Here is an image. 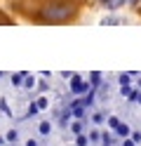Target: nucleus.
I'll return each mask as SVG.
<instances>
[{
  "instance_id": "nucleus-1",
  "label": "nucleus",
  "mask_w": 141,
  "mask_h": 146,
  "mask_svg": "<svg viewBox=\"0 0 141 146\" xmlns=\"http://www.w3.org/2000/svg\"><path fill=\"white\" fill-rule=\"evenodd\" d=\"M78 14V5L71 0H52L40 7V21L45 24H66Z\"/></svg>"
},
{
  "instance_id": "nucleus-2",
  "label": "nucleus",
  "mask_w": 141,
  "mask_h": 146,
  "mask_svg": "<svg viewBox=\"0 0 141 146\" xmlns=\"http://www.w3.org/2000/svg\"><path fill=\"white\" fill-rule=\"evenodd\" d=\"M68 87H71V94H75V97H82V94H87L89 90H92V85H89L82 76H78V73H73Z\"/></svg>"
},
{
  "instance_id": "nucleus-3",
  "label": "nucleus",
  "mask_w": 141,
  "mask_h": 146,
  "mask_svg": "<svg viewBox=\"0 0 141 146\" xmlns=\"http://www.w3.org/2000/svg\"><path fill=\"white\" fill-rule=\"evenodd\" d=\"M99 3H101L103 7H108V10H120L127 0H99Z\"/></svg>"
},
{
  "instance_id": "nucleus-4",
  "label": "nucleus",
  "mask_w": 141,
  "mask_h": 146,
  "mask_svg": "<svg viewBox=\"0 0 141 146\" xmlns=\"http://www.w3.org/2000/svg\"><path fill=\"white\" fill-rule=\"evenodd\" d=\"M129 134H132V130H129V125H125V123H120V125L115 127V137H122V139H127Z\"/></svg>"
},
{
  "instance_id": "nucleus-5",
  "label": "nucleus",
  "mask_w": 141,
  "mask_h": 146,
  "mask_svg": "<svg viewBox=\"0 0 141 146\" xmlns=\"http://www.w3.org/2000/svg\"><path fill=\"white\" fill-rule=\"evenodd\" d=\"M38 130H40V134H42V137H47V134L52 132V123H50V120H42L40 125H38Z\"/></svg>"
},
{
  "instance_id": "nucleus-6",
  "label": "nucleus",
  "mask_w": 141,
  "mask_h": 146,
  "mask_svg": "<svg viewBox=\"0 0 141 146\" xmlns=\"http://www.w3.org/2000/svg\"><path fill=\"white\" fill-rule=\"evenodd\" d=\"M113 141H115V134H108V132L101 134V146H113Z\"/></svg>"
},
{
  "instance_id": "nucleus-7",
  "label": "nucleus",
  "mask_w": 141,
  "mask_h": 146,
  "mask_svg": "<svg viewBox=\"0 0 141 146\" xmlns=\"http://www.w3.org/2000/svg\"><path fill=\"white\" fill-rule=\"evenodd\" d=\"M82 130H85V125H82V120H75V123H71V132L78 137V134H82Z\"/></svg>"
},
{
  "instance_id": "nucleus-8",
  "label": "nucleus",
  "mask_w": 141,
  "mask_h": 146,
  "mask_svg": "<svg viewBox=\"0 0 141 146\" xmlns=\"http://www.w3.org/2000/svg\"><path fill=\"white\" fill-rule=\"evenodd\" d=\"M24 78H26V73H14V76H12V85H14V87H24V85H21Z\"/></svg>"
},
{
  "instance_id": "nucleus-9",
  "label": "nucleus",
  "mask_w": 141,
  "mask_h": 146,
  "mask_svg": "<svg viewBox=\"0 0 141 146\" xmlns=\"http://www.w3.org/2000/svg\"><path fill=\"white\" fill-rule=\"evenodd\" d=\"M24 87H26V90H33V87H35V78L26 73V78H24Z\"/></svg>"
},
{
  "instance_id": "nucleus-10",
  "label": "nucleus",
  "mask_w": 141,
  "mask_h": 146,
  "mask_svg": "<svg viewBox=\"0 0 141 146\" xmlns=\"http://www.w3.org/2000/svg\"><path fill=\"white\" fill-rule=\"evenodd\" d=\"M75 144H78V146H87V144H89V137H85V134H78Z\"/></svg>"
},
{
  "instance_id": "nucleus-11",
  "label": "nucleus",
  "mask_w": 141,
  "mask_h": 146,
  "mask_svg": "<svg viewBox=\"0 0 141 146\" xmlns=\"http://www.w3.org/2000/svg\"><path fill=\"white\" fill-rule=\"evenodd\" d=\"M120 85H132V76H127V73H120Z\"/></svg>"
},
{
  "instance_id": "nucleus-12",
  "label": "nucleus",
  "mask_w": 141,
  "mask_h": 146,
  "mask_svg": "<svg viewBox=\"0 0 141 146\" xmlns=\"http://www.w3.org/2000/svg\"><path fill=\"white\" fill-rule=\"evenodd\" d=\"M118 125H120V120H118V118H115V115H108V127H111V130H115Z\"/></svg>"
},
{
  "instance_id": "nucleus-13",
  "label": "nucleus",
  "mask_w": 141,
  "mask_h": 146,
  "mask_svg": "<svg viewBox=\"0 0 141 146\" xmlns=\"http://www.w3.org/2000/svg\"><path fill=\"white\" fill-rule=\"evenodd\" d=\"M35 104H38V108H47V104H50V102H47V97H38Z\"/></svg>"
},
{
  "instance_id": "nucleus-14",
  "label": "nucleus",
  "mask_w": 141,
  "mask_h": 146,
  "mask_svg": "<svg viewBox=\"0 0 141 146\" xmlns=\"http://www.w3.org/2000/svg\"><path fill=\"white\" fill-rule=\"evenodd\" d=\"M17 137H19V134H17V130H9V132L5 134V139H7V141H17Z\"/></svg>"
},
{
  "instance_id": "nucleus-15",
  "label": "nucleus",
  "mask_w": 141,
  "mask_h": 146,
  "mask_svg": "<svg viewBox=\"0 0 141 146\" xmlns=\"http://www.w3.org/2000/svg\"><path fill=\"white\" fill-rule=\"evenodd\" d=\"M103 24H122V21L115 19V17H106V19H103Z\"/></svg>"
},
{
  "instance_id": "nucleus-16",
  "label": "nucleus",
  "mask_w": 141,
  "mask_h": 146,
  "mask_svg": "<svg viewBox=\"0 0 141 146\" xmlns=\"http://www.w3.org/2000/svg\"><path fill=\"white\" fill-rule=\"evenodd\" d=\"M92 120L97 123V125H101V123H103V115H101V113H94V115H92Z\"/></svg>"
},
{
  "instance_id": "nucleus-17",
  "label": "nucleus",
  "mask_w": 141,
  "mask_h": 146,
  "mask_svg": "<svg viewBox=\"0 0 141 146\" xmlns=\"http://www.w3.org/2000/svg\"><path fill=\"white\" fill-rule=\"evenodd\" d=\"M122 146H136V141H134V139H132V137H127V139H125V141H122Z\"/></svg>"
},
{
  "instance_id": "nucleus-18",
  "label": "nucleus",
  "mask_w": 141,
  "mask_h": 146,
  "mask_svg": "<svg viewBox=\"0 0 141 146\" xmlns=\"http://www.w3.org/2000/svg\"><path fill=\"white\" fill-rule=\"evenodd\" d=\"M0 108H3V113L9 115V108H7V104H5V99H0Z\"/></svg>"
},
{
  "instance_id": "nucleus-19",
  "label": "nucleus",
  "mask_w": 141,
  "mask_h": 146,
  "mask_svg": "<svg viewBox=\"0 0 141 146\" xmlns=\"http://www.w3.org/2000/svg\"><path fill=\"white\" fill-rule=\"evenodd\" d=\"M89 139L97 141V139H101V134H99V132H89Z\"/></svg>"
},
{
  "instance_id": "nucleus-20",
  "label": "nucleus",
  "mask_w": 141,
  "mask_h": 146,
  "mask_svg": "<svg viewBox=\"0 0 141 146\" xmlns=\"http://www.w3.org/2000/svg\"><path fill=\"white\" fill-rule=\"evenodd\" d=\"M132 139H134V141L139 144V141H141V132H132Z\"/></svg>"
},
{
  "instance_id": "nucleus-21",
  "label": "nucleus",
  "mask_w": 141,
  "mask_h": 146,
  "mask_svg": "<svg viewBox=\"0 0 141 146\" xmlns=\"http://www.w3.org/2000/svg\"><path fill=\"white\" fill-rule=\"evenodd\" d=\"M26 146H38V141H35V139H28V141H26Z\"/></svg>"
},
{
  "instance_id": "nucleus-22",
  "label": "nucleus",
  "mask_w": 141,
  "mask_h": 146,
  "mask_svg": "<svg viewBox=\"0 0 141 146\" xmlns=\"http://www.w3.org/2000/svg\"><path fill=\"white\" fill-rule=\"evenodd\" d=\"M127 3H129V5H136V3H139V0H127Z\"/></svg>"
},
{
  "instance_id": "nucleus-23",
  "label": "nucleus",
  "mask_w": 141,
  "mask_h": 146,
  "mask_svg": "<svg viewBox=\"0 0 141 146\" xmlns=\"http://www.w3.org/2000/svg\"><path fill=\"white\" fill-rule=\"evenodd\" d=\"M5 141H7V139H5V137H0V146H3V144H5Z\"/></svg>"
},
{
  "instance_id": "nucleus-24",
  "label": "nucleus",
  "mask_w": 141,
  "mask_h": 146,
  "mask_svg": "<svg viewBox=\"0 0 141 146\" xmlns=\"http://www.w3.org/2000/svg\"><path fill=\"white\" fill-rule=\"evenodd\" d=\"M136 102H139V104H141V92H139V99H136Z\"/></svg>"
}]
</instances>
